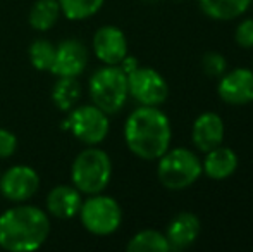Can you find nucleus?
<instances>
[{
    "mask_svg": "<svg viewBox=\"0 0 253 252\" xmlns=\"http://www.w3.org/2000/svg\"><path fill=\"white\" fill-rule=\"evenodd\" d=\"M170 121L159 107L141 105L129 114L124 125V138L136 157L155 161L170 145Z\"/></svg>",
    "mask_w": 253,
    "mask_h": 252,
    "instance_id": "obj_1",
    "label": "nucleus"
},
{
    "mask_svg": "<svg viewBox=\"0 0 253 252\" xmlns=\"http://www.w3.org/2000/svg\"><path fill=\"white\" fill-rule=\"evenodd\" d=\"M50 223L42 209L19 205L0 216V247L10 252H31L43 246Z\"/></svg>",
    "mask_w": 253,
    "mask_h": 252,
    "instance_id": "obj_2",
    "label": "nucleus"
},
{
    "mask_svg": "<svg viewBox=\"0 0 253 252\" xmlns=\"http://www.w3.org/2000/svg\"><path fill=\"white\" fill-rule=\"evenodd\" d=\"M112 176V162L105 151L91 145L80 152L71 168V178L80 192L88 195L100 194Z\"/></svg>",
    "mask_w": 253,
    "mask_h": 252,
    "instance_id": "obj_3",
    "label": "nucleus"
},
{
    "mask_svg": "<svg viewBox=\"0 0 253 252\" xmlns=\"http://www.w3.org/2000/svg\"><path fill=\"white\" fill-rule=\"evenodd\" d=\"M202 161L195 152L188 149H167L159 157L157 176L160 183L169 190H184L202 176Z\"/></svg>",
    "mask_w": 253,
    "mask_h": 252,
    "instance_id": "obj_4",
    "label": "nucleus"
},
{
    "mask_svg": "<svg viewBox=\"0 0 253 252\" xmlns=\"http://www.w3.org/2000/svg\"><path fill=\"white\" fill-rule=\"evenodd\" d=\"M127 74L119 66H107L90 78V97L105 114H116L127 101Z\"/></svg>",
    "mask_w": 253,
    "mask_h": 252,
    "instance_id": "obj_5",
    "label": "nucleus"
},
{
    "mask_svg": "<svg viewBox=\"0 0 253 252\" xmlns=\"http://www.w3.org/2000/svg\"><path fill=\"white\" fill-rule=\"evenodd\" d=\"M80 218L83 226L93 235H110L121 226L123 211L116 199L95 194L86 199L80 207Z\"/></svg>",
    "mask_w": 253,
    "mask_h": 252,
    "instance_id": "obj_6",
    "label": "nucleus"
},
{
    "mask_svg": "<svg viewBox=\"0 0 253 252\" xmlns=\"http://www.w3.org/2000/svg\"><path fill=\"white\" fill-rule=\"evenodd\" d=\"M127 90L131 97L141 105L159 107L169 97V85L153 67L138 66L127 73Z\"/></svg>",
    "mask_w": 253,
    "mask_h": 252,
    "instance_id": "obj_7",
    "label": "nucleus"
},
{
    "mask_svg": "<svg viewBox=\"0 0 253 252\" xmlns=\"http://www.w3.org/2000/svg\"><path fill=\"white\" fill-rule=\"evenodd\" d=\"M73 135L86 145H98L109 133V118L97 105H81L67 119Z\"/></svg>",
    "mask_w": 253,
    "mask_h": 252,
    "instance_id": "obj_8",
    "label": "nucleus"
},
{
    "mask_svg": "<svg viewBox=\"0 0 253 252\" xmlns=\"http://www.w3.org/2000/svg\"><path fill=\"white\" fill-rule=\"evenodd\" d=\"M40 187V176L30 166H12L0 176V190L3 197L14 202H24L37 194Z\"/></svg>",
    "mask_w": 253,
    "mask_h": 252,
    "instance_id": "obj_9",
    "label": "nucleus"
},
{
    "mask_svg": "<svg viewBox=\"0 0 253 252\" xmlns=\"http://www.w3.org/2000/svg\"><path fill=\"white\" fill-rule=\"evenodd\" d=\"M217 94L229 105H245L253 102V71L247 67L224 73L220 76Z\"/></svg>",
    "mask_w": 253,
    "mask_h": 252,
    "instance_id": "obj_10",
    "label": "nucleus"
},
{
    "mask_svg": "<svg viewBox=\"0 0 253 252\" xmlns=\"http://www.w3.org/2000/svg\"><path fill=\"white\" fill-rule=\"evenodd\" d=\"M88 64L86 47L76 38H69L55 47V59L50 67V73L55 76L78 78Z\"/></svg>",
    "mask_w": 253,
    "mask_h": 252,
    "instance_id": "obj_11",
    "label": "nucleus"
},
{
    "mask_svg": "<svg viewBox=\"0 0 253 252\" xmlns=\"http://www.w3.org/2000/svg\"><path fill=\"white\" fill-rule=\"evenodd\" d=\"M93 50L107 66H119L127 55V40L117 26H102L93 37Z\"/></svg>",
    "mask_w": 253,
    "mask_h": 252,
    "instance_id": "obj_12",
    "label": "nucleus"
},
{
    "mask_svg": "<svg viewBox=\"0 0 253 252\" xmlns=\"http://www.w3.org/2000/svg\"><path fill=\"white\" fill-rule=\"evenodd\" d=\"M191 140L200 152H209L219 147L224 140V121L215 112H203L191 128Z\"/></svg>",
    "mask_w": 253,
    "mask_h": 252,
    "instance_id": "obj_13",
    "label": "nucleus"
},
{
    "mask_svg": "<svg viewBox=\"0 0 253 252\" xmlns=\"http://www.w3.org/2000/svg\"><path fill=\"white\" fill-rule=\"evenodd\" d=\"M202 232V223L193 212H179L167 226L166 239L170 251H184L197 242Z\"/></svg>",
    "mask_w": 253,
    "mask_h": 252,
    "instance_id": "obj_14",
    "label": "nucleus"
},
{
    "mask_svg": "<svg viewBox=\"0 0 253 252\" xmlns=\"http://www.w3.org/2000/svg\"><path fill=\"white\" fill-rule=\"evenodd\" d=\"M81 204H83L81 192L71 185H59L47 195L48 212L60 219L74 218L80 212Z\"/></svg>",
    "mask_w": 253,
    "mask_h": 252,
    "instance_id": "obj_15",
    "label": "nucleus"
},
{
    "mask_svg": "<svg viewBox=\"0 0 253 252\" xmlns=\"http://www.w3.org/2000/svg\"><path fill=\"white\" fill-rule=\"evenodd\" d=\"M205 159L202 162L203 173L212 180H226L238 169V155L233 149L219 147L205 152Z\"/></svg>",
    "mask_w": 253,
    "mask_h": 252,
    "instance_id": "obj_16",
    "label": "nucleus"
},
{
    "mask_svg": "<svg viewBox=\"0 0 253 252\" xmlns=\"http://www.w3.org/2000/svg\"><path fill=\"white\" fill-rule=\"evenodd\" d=\"M253 0H198L202 12L215 21H231L240 17Z\"/></svg>",
    "mask_w": 253,
    "mask_h": 252,
    "instance_id": "obj_17",
    "label": "nucleus"
},
{
    "mask_svg": "<svg viewBox=\"0 0 253 252\" xmlns=\"http://www.w3.org/2000/svg\"><path fill=\"white\" fill-rule=\"evenodd\" d=\"M60 16L59 0H37L30 10V24L37 31H47L55 26Z\"/></svg>",
    "mask_w": 253,
    "mask_h": 252,
    "instance_id": "obj_18",
    "label": "nucleus"
},
{
    "mask_svg": "<svg viewBox=\"0 0 253 252\" xmlns=\"http://www.w3.org/2000/svg\"><path fill=\"white\" fill-rule=\"evenodd\" d=\"M81 97V85L73 76H59V81L53 85L52 101L60 111H71Z\"/></svg>",
    "mask_w": 253,
    "mask_h": 252,
    "instance_id": "obj_19",
    "label": "nucleus"
},
{
    "mask_svg": "<svg viewBox=\"0 0 253 252\" xmlns=\"http://www.w3.org/2000/svg\"><path fill=\"white\" fill-rule=\"evenodd\" d=\"M129 252H169V242L166 235L157 230H141L127 242Z\"/></svg>",
    "mask_w": 253,
    "mask_h": 252,
    "instance_id": "obj_20",
    "label": "nucleus"
},
{
    "mask_svg": "<svg viewBox=\"0 0 253 252\" xmlns=\"http://www.w3.org/2000/svg\"><path fill=\"white\" fill-rule=\"evenodd\" d=\"M105 0H59L60 12L71 21H81L95 16Z\"/></svg>",
    "mask_w": 253,
    "mask_h": 252,
    "instance_id": "obj_21",
    "label": "nucleus"
},
{
    "mask_svg": "<svg viewBox=\"0 0 253 252\" xmlns=\"http://www.w3.org/2000/svg\"><path fill=\"white\" fill-rule=\"evenodd\" d=\"M55 59V47L48 40H35L30 47V61L38 71H50Z\"/></svg>",
    "mask_w": 253,
    "mask_h": 252,
    "instance_id": "obj_22",
    "label": "nucleus"
},
{
    "mask_svg": "<svg viewBox=\"0 0 253 252\" xmlns=\"http://www.w3.org/2000/svg\"><path fill=\"white\" fill-rule=\"evenodd\" d=\"M202 67L209 78H220L227 71V61L219 52H207L202 57Z\"/></svg>",
    "mask_w": 253,
    "mask_h": 252,
    "instance_id": "obj_23",
    "label": "nucleus"
},
{
    "mask_svg": "<svg viewBox=\"0 0 253 252\" xmlns=\"http://www.w3.org/2000/svg\"><path fill=\"white\" fill-rule=\"evenodd\" d=\"M234 40L243 49L253 47V17L241 21V23L238 24L236 31H234Z\"/></svg>",
    "mask_w": 253,
    "mask_h": 252,
    "instance_id": "obj_24",
    "label": "nucleus"
},
{
    "mask_svg": "<svg viewBox=\"0 0 253 252\" xmlns=\"http://www.w3.org/2000/svg\"><path fill=\"white\" fill-rule=\"evenodd\" d=\"M17 138L12 131L0 128V159H7L16 152Z\"/></svg>",
    "mask_w": 253,
    "mask_h": 252,
    "instance_id": "obj_25",
    "label": "nucleus"
}]
</instances>
